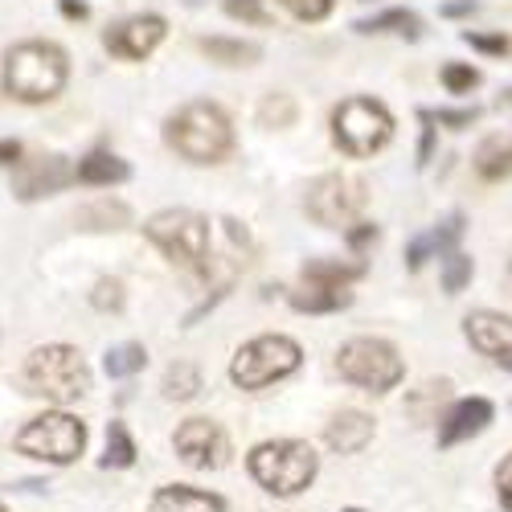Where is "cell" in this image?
Segmentation results:
<instances>
[{
	"instance_id": "cell-1",
	"label": "cell",
	"mask_w": 512,
	"mask_h": 512,
	"mask_svg": "<svg viewBox=\"0 0 512 512\" xmlns=\"http://www.w3.org/2000/svg\"><path fill=\"white\" fill-rule=\"evenodd\" d=\"M164 140L189 164H218L234 152V127L218 103H185L168 119Z\"/></svg>"
},
{
	"instance_id": "cell-2",
	"label": "cell",
	"mask_w": 512,
	"mask_h": 512,
	"mask_svg": "<svg viewBox=\"0 0 512 512\" xmlns=\"http://www.w3.org/2000/svg\"><path fill=\"white\" fill-rule=\"evenodd\" d=\"M66 54L54 41H21L5 54V91L21 103H50L66 87Z\"/></svg>"
},
{
	"instance_id": "cell-3",
	"label": "cell",
	"mask_w": 512,
	"mask_h": 512,
	"mask_svg": "<svg viewBox=\"0 0 512 512\" xmlns=\"http://www.w3.org/2000/svg\"><path fill=\"white\" fill-rule=\"evenodd\" d=\"M254 484L271 496H300L304 488H312L316 472H320V459L312 451V443L304 439H271L259 443L246 459Z\"/></svg>"
},
{
	"instance_id": "cell-4",
	"label": "cell",
	"mask_w": 512,
	"mask_h": 512,
	"mask_svg": "<svg viewBox=\"0 0 512 512\" xmlns=\"http://www.w3.org/2000/svg\"><path fill=\"white\" fill-rule=\"evenodd\" d=\"M25 386L29 394L70 406L78 398L91 394V369L87 357H82L74 345H46V349H33L25 361Z\"/></svg>"
},
{
	"instance_id": "cell-5",
	"label": "cell",
	"mask_w": 512,
	"mask_h": 512,
	"mask_svg": "<svg viewBox=\"0 0 512 512\" xmlns=\"http://www.w3.org/2000/svg\"><path fill=\"white\" fill-rule=\"evenodd\" d=\"M13 451L29 455V459H41V463H54V467H66L87 451V422L66 414V410L37 414L17 431Z\"/></svg>"
},
{
	"instance_id": "cell-6",
	"label": "cell",
	"mask_w": 512,
	"mask_h": 512,
	"mask_svg": "<svg viewBox=\"0 0 512 512\" xmlns=\"http://www.w3.org/2000/svg\"><path fill=\"white\" fill-rule=\"evenodd\" d=\"M144 234L152 246L164 250L168 263L185 271H201L209 263V218L193 209H160L144 222Z\"/></svg>"
},
{
	"instance_id": "cell-7",
	"label": "cell",
	"mask_w": 512,
	"mask_h": 512,
	"mask_svg": "<svg viewBox=\"0 0 512 512\" xmlns=\"http://www.w3.org/2000/svg\"><path fill=\"white\" fill-rule=\"evenodd\" d=\"M336 373L349 381L357 390L369 394H390L398 381L406 377V365L398 357V349L390 340H377V336H357L349 345H340L336 353Z\"/></svg>"
},
{
	"instance_id": "cell-8",
	"label": "cell",
	"mask_w": 512,
	"mask_h": 512,
	"mask_svg": "<svg viewBox=\"0 0 512 512\" xmlns=\"http://www.w3.org/2000/svg\"><path fill=\"white\" fill-rule=\"evenodd\" d=\"M304 353L291 336H254L234 353L230 361V381L238 390H267L275 381L291 377L300 369Z\"/></svg>"
},
{
	"instance_id": "cell-9",
	"label": "cell",
	"mask_w": 512,
	"mask_h": 512,
	"mask_svg": "<svg viewBox=\"0 0 512 512\" xmlns=\"http://www.w3.org/2000/svg\"><path fill=\"white\" fill-rule=\"evenodd\" d=\"M390 136H394V115L377 99H349L332 115V140L349 156H373L377 148L390 144Z\"/></svg>"
},
{
	"instance_id": "cell-10",
	"label": "cell",
	"mask_w": 512,
	"mask_h": 512,
	"mask_svg": "<svg viewBox=\"0 0 512 512\" xmlns=\"http://www.w3.org/2000/svg\"><path fill=\"white\" fill-rule=\"evenodd\" d=\"M369 193H365V181L361 177H349V173H324L308 185V197H304V209L316 226H328V230H353L361 209H365Z\"/></svg>"
},
{
	"instance_id": "cell-11",
	"label": "cell",
	"mask_w": 512,
	"mask_h": 512,
	"mask_svg": "<svg viewBox=\"0 0 512 512\" xmlns=\"http://www.w3.org/2000/svg\"><path fill=\"white\" fill-rule=\"evenodd\" d=\"M177 459L197 467V472H218L230 463V435L213 418H185L173 435Z\"/></svg>"
},
{
	"instance_id": "cell-12",
	"label": "cell",
	"mask_w": 512,
	"mask_h": 512,
	"mask_svg": "<svg viewBox=\"0 0 512 512\" xmlns=\"http://www.w3.org/2000/svg\"><path fill=\"white\" fill-rule=\"evenodd\" d=\"M164 17H156V13H140V17H127V21H119L115 29H107V37H103V46L115 54V58H127V62H140V58H148L160 41H164Z\"/></svg>"
},
{
	"instance_id": "cell-13",
	"label": "cell",
	"mask_w": 512,
	"mask_h": 512,
	"mask_svg": "<svg viewBox=\"0 0 512 512\" xmlns=\"http://www.w3.org/2000/svg\"><path fill=\"white\" fill-rule=\"evenodd\" d=\"M70 177H74V173H70L66 156H37V160H29V164L21 168V173H17L13 193H17L21 201H37V197L58 193Z\"/></svg>"
},
{
	"instance_id": "cell-14",
	"label": "cell",
	"mask_w": 512,
	"mask_h": 512,
	"mask_svg": "<svg viewBox=\"0 0 512 512\" xmlns=\"http://www.w3.org/2000/svg\"><path fill=\"white\" fill-rule=\"evenodd\" d=\"M488 422H492V402L488 398H463V402H455L439 418V447L467 443L472 435H480Z\"/></svg>"
},
{
	"instance_id": "cell-15",
	"label": "cell",
	"mask_w": 512,
	"mask_h": 512,
	"mask_svg": "<svg viewBox=\"0 0 512 512\" xmlns=\"http://www.w3.org/2000/svg\"><path fill=\"white\" fill-rule=\"evenodd\" d=\"M463 332H467V340H472V349L476 353H484V357H504V353H512V316H504V312H472L463 320Z\"/></svg>"
},
{
	"instance_id": "cell-16",
	"label": "cell",
	"mask_w": 512,
	"mask_h": 512,
	"mask_svg": "<svg viewBox=\"0 0 512 512\" xmlns=\"http://www.w3.org/2000/svg\"><path fill=\"white\" fill-rule=\"evenodd\" d=\"M148 512H226V500L193 484H164L156 488Z\"/></svg>"
},
{
	"instance_id": "cell-17",
	"label": "cell",
	"mask_w": 512,
	"mask_h": 512,
	"mask_svg": "<svg viewBox=\"0 0 512 512\" xmlns=\"http://www.w3.org/2000/svg\"><path fill=\"white\" fill-rule=\"evenodd\" d=\"M324 439H328V447L340 451V455H357V451H365L369 439H373V418H369L365 410H340V414H332V422L324 426Z\"/></svg>"
},
{
	"instance_id": "cell-18",
	"label": "cell",
	"mask_w": 512,
	"mask_h": 512,
	"mask_svg": "<svg viewBox=\"0 0 512 512\" xmlns=\"http://www.w3.org/2000/svg\"><path fill=\"white\" fill-rule=\"evenodd\" d=\"M463 238V213H451L447 222H439L435 230L418 234L410 246H406V267L418 271L426 259H439V254H455V242Z\"/></svg>"
},
{
	"instance_id": "cell-19",
	"label": "cell",
	"mask_w": 512,
	"mask_h": 512,
	"mask_svg": "<svg viewBox=\"0 0 512 512\" xmlns=\"http://www.w3.org/2000/svg\"><path fill=\"white\" fill-rule=\"evenodd\" d=\"M74 177L82 185H119V181L132 177V168H127V160H119L111 152H91L87 160H78Z\"/></svg>"
},
{
	"instance_id": "cell-20",
	"label": "cell",
	"mask_w": 512,
	"mask_h": 512,
	"mask_svg": "<svg viewBox=\"0 0 512 512\" xmlns=\"http://www.w3.org/2000/svg\"><path fill=\"white\" fill-rule=\"evenodd\" d=\"M353 304V291L349 287H304V291H291V308L295 312H340Z\"/></svg>"
},
{
	"instance_id": "cell-21",
	"label": "cell",
	"mask_w": 512,
	"mask_h": 512,
	"mask_svg": "<svg viewBox=\"0 0 512 512\" xmlns=\"http://www.w3.org/2000/svg\"><path fill=\"white\" fill-rule=\"evenodd\" d=\"M447 398H451V381H447V377L422 381L418 390L406 394V414H410L414 422H431V418H439V406H443Z\"/></svg>"
},
{
	"instance_id": "cell-22",
	"label": "cell",
	"mask_w": 512,
	"mask_h": 512,
	"mask_svg": "<svg viewBox=\"0 0 512 512\" xmlns=\"http://www.w3.org/2000/svg\"><path fill=\"white\" fill-rule=\"evenodd\" d=\"M201 54L209 62H222V66H250L259 62V46L254 41H234V37H201Z\"/></svg>"
},
{
	"instance_id": "cell-23",
	"label": "cell",
	"mask_w": 512,
	"mask_h": 512,
	"mask_svg": "<svg viewBox=\"0 0 512 512\" xmlns=\"http://www.w3.org/2000/svg\"><path fill=\"white\" fill-rule=\"evenodd\" d=\"M361 275H365L361 263H336V259H312L304 267V283L308 287H349Z\"/></svg>"
},
{
	"instance_id": "cell-24",
	"label": "cell",
	"mask_w": 512,
	"mask_h": 512,
	"mask_svg": "<svg viewBox=\"0 0 512 512\" xmlns=\"http://www.w3.org/2000/svg\"><path fill=\"white\" fill-rule=\"evenodd\" d=\"M164 398L168 402H189L201 394V369L193 361H177V365H168L164 369Z\"/></svg>"
},
{
	"instance_id": "cell-25",
	"label": "cell",
	"mask_w": 512,
	"mask_h": 512,
	"mask_svg": "<svg viewBox=\"0 0 512 512\" xmlns=\"http://www.w3.org/2000/svg\"><path fill=\"white\" fill-rule=\"evenodd\" d=\"M476 173L484 181H504L512 177V136L508 140H488L476 156Z\"/></svg>"
},
{
	"instance_id": "cell-26",
	"label": "cell",
	"mask_w": 512,
	"mask_h": 512,
	"mask_svg": "<svg viewBox=\"0 0 512 512\" xmlns=\"http://www.w3.org/2000/svg\"><path fill=\"white\" fill-rule=\"evenodd\" d=\"M357 33H406V37H418V17L410 9H386V13H377V17H365L353 25Z\"/></svg>"
},
{
	"instance_id": "cell-27",
	"label": "cell",
	"mask_w": 512,
	"mask_h": 512,
	"mask_svg": "<svg viewBox=\"0 0 512 512\" xmlns=\"http://www.w3.org/2000/svg\"><path fill=\"white\" fill-rule=\"evenodd\" d=\"M136 463V439L123 422H107V455L103 467H132Z\"/></svg>"
},
{
	"instance_id": "cell-28",
	"label": "cell",
	"mask_w": 512,
	"mask_h": 512,
	"mask_svg": "<svg viewBox=\"0 0 512 512\" xmlns=\"http://www.w3.org/2000/svg\"><path fill=\"white\" fill-rule=\"evenodd\" d=\"M144 365H148V349H144V345H115V349H107V357H103L107 377H132V373H140Z\"/></svg>"
},
{
	"instance_id": "cell-29",
	"label": "cell",
	"mask_w": 512,
	"mask_h": 512,
	"mask_svg": "<svg viewBox=\"0 0 512 512\" xmlns=\"http://www.w3.org/2000/svg\"><path fill=\"white\" fill-rule=\"evenodd\" d=\"M78 222L87 230H119L127 222V205H119V201L87 205V209H78Z\"/></svg>"
},
{
	"instance_id": "cell-30",
	"label": "cell",
	"mask_w": 512,
	"mask_h": 512,
	"mask_svg": "<svg viewBox=\"0 0 512 512\" xmlns=\"http://www.w3.org/2000/svg\"><path fill=\"white\" fill-rule=\"evenodd\" d=\"M472 275H476V267H472V254H447L443 259V291L447 295H459L467 283H472Z\"/></svg>"
},
{
	"instance_id": "cell-31",
	"label": "cell",
	"mask_w": 512,
	"mask_h": 512,
	"mask_svg": "<svg viewBox=\"0 0 512 512\" xmlns=\"http://www.w3.org/2000/svg\"><path fill=\"white\" fill-rule=\"evenodd\" d=\"M295 115H300V107H295L291 95H267L263 107H259V123L263 127H291Z\"/></svg>"
},
{
	"instance_id": "cell-32",
	"label": "cell",
	"mask_w": 512,
	"mask_h": 512,
	"mask_svg": "<svg viewBox=\"0 0 512 512\" xmlns=\"http://www.w3.org/2000/svg\"><path fill=\"white\" fill-rule=\"evenodd\" d=\"M443 87H447L451 95H467L472 87H480V70L463 66V62H447V66H443Z\"/></svg>"
},
{
	"instance_id": "cell-33",
	"label": "cell",
	"mask_w": 512,
	"mask_h": 512,
	"mask_svg": "<svg viewBox=\"0 0 512 512\" xmlns=\"http://www.w3.org/2000/svg\"><path fill=\"white\" fill-rule=\"evenodd\" d=\"M91 304L99 312H119L123 308V283L119 279H99L95 291H91Z\"/></svg>"
},
{
	"instance_id": "cell-34",
	"label": "cell",
	"mask_w": 512,
	"mask_h": 512,
	"mask_svg": "<svg viewBox=\"0 0 512 512\" xmlns=\"http://www.w3.org/2000/svg\"><path fill=\"white\" fill-rule=\"evenodd\" d=\"M279 5L300 21H324L332 13V0H279Z\"/></svg>"
},
{
	"instance_id": "cell-35",
	"label": "cell",
	"mask_w": 512,
	"mask_h": 512,
	"mask_svg": "<svg viewBox=\"0 0 512 512\" xmlns=\"http://www.w3.org/2000/svg\"><path fill=\"white\" fill-rule=\"evenodd\" d=\"M226 13L250 25H271V13L263 9V0H226Z\"/></svg>"
},
{
	"instance_id": "cell-36",
	"label": "cell",
	"mask_w": 512,
	"mask_h": 512,
	"mask_svg": "<svg viewBox=\"0 0 512 512\" xmlns=\"http://www.w3.org/2000/svg\"><path fill=\"white\" fill-rule=\"evenodd\" d=\"M463 41L472 50H480V54H508V37L504 33H472V29H467Z\"/></svg>"
},
{
	"instance_id": "cell-37",
	"label": "cell",
	"mask_w": 512,
	"mask_h": 512,
	"mask_svg": "<svg viewBox=\"0 0 512 512\" xmlns=\"http://www.w3.org/2000/svg\"><path fill=\"white\" fill-rule=\"evenodd\" d=\"M431 115V123H443V127H451V132H459V127H472L476 119H480V111L472 107V111H426Z\"/></svg>"
},
{
	"instance_id": "cell-38",
	"label": "cell",
	"mask_w": 512,
	"mask_h": 512,
	"mask_svg": "<svg viewBox=\"0 0 512 512\" xmlns=\"http://www.w3.org/2000/svg\"><path fill=\"white\" fill-rule=\"evenodd\" d=\"M496 488H500V504H504V512H512V455H504L500 467H496Z\"/></svg>"
},
{
	"instance_id": "cell-39",
	"label": "cell",
	"mask_w": 512,
	"mask_h": 512,
	"mask_svg": "<svg viewBox=\"0 0 512 512\" xmlns=\"http://www.w3.org/2000/svg\"><path fill=\"white\" fill-rule=\"evenodd\" d=\"M345 234H349V246H353V250H365L369 242H377V226H373V222H357V226L345 230Z\"/></svg>"
},
{
	"instance_id": "cell-40",
	"label": "cell",
	"mask_w": 512,
	"mask_h": 512,
	"mask_svg": "<svg viewBox=\"0 0 512 512\" xmlns=\"http://www.w3.org/2000/svg\"><path fill=\"white\" fill-rule=\"evenodd\" d=\"M21 160V144L17 140H0V164H17Z\"/></svg>"
},
{
	"instance_id": "cell-41",
	"label": "cell",
	"mask_w": 512,
	"mask_h": 512,
	"mask_svg": "<svg viewBox=\"0 0 512 512\" xmlns=\"http://www.w3.org/2000/svg\"><path fill=\"white\" fill-rule=\"evenodd\" d=\"M62 13L74 21H87V5H82V0H62Z\"/></svg>"
},
{
	"instance_id": "cell-42",
	"label": "cell",
	"mask_w": 512,
	"mask_h": 512,
	"mask_svg": "<svg viewBox=\"0 0 512 512\" xmlns=\"http://www.w3.org/2000/svg\"><path fill=\"white\" fill-rule=\"evenodd\" d=\"M476 5H472V0H451V5L443 9V17H467V13H472Z\"/></svg>"
},
{
	"instance_id": "cell-43",
	"label": "cell",
	"mask_w": 512,
	"mask_h": 512,
	"mask_svg": "<svg viewBox=\"0 0 512 512\" xmlns=\"http://www.w3.org/2000/svg\"><path fill=\"white\" fill-rule=\"evenodd\" d=\"M500 365H504V369H512V353H504V357H500Z\"/></svg>"
},
{
	"instance_id": "cell-44",
	"label": "cell",
	"mask_w": 512,
	"mask_h": 512,
	"mask_svg": "<svg viewBox=\"0 0 512 512\" xmlns=\"http://www.w3.org/2000/svg\"><path fill=\"white\" fill-rule=\"evenodd\" d=\"M508 291H512V267H508Z\"/></svg>"
},
{
	"instance_id": "cell-45",
	"label": "cell",
	"mask_w": 512,
	"mask_h": 512,
	"mask_svg": "<svg viewBox=\"0 0 512 512\" xmlns=\"http://www.w3.org/2000/svg\"><path fill=\"white\" fill-rule=\"evenodd\" d=\"M345 512H361V508H345Z\"/></svg>"
},
{
	"instance_id": "cell-46",
	"label": "cell",
	"mask_w": 512,
	"mask_h": 512,
	"mask_svg": "<svg viewBox=\"0 0 512 512\" xmlns=\"http://www.w3.org/2000/svg\"><path fill=\"white\" fill-rule=\"evenodd\" d=\"M0 512H9V508H5V504H0Z\"/></svg>"
}]
</instances>
